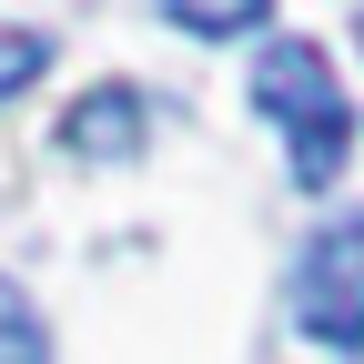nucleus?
I'll use <instances>...</instances> for the list:
<instances>
[{
	"label": "nucleus",
	"mask_w": 364,
	"mask_h": 364,
	"mask_svg": "<svg viewBox=\"0 0 364 364\" xmlns=\"http://www.w3.org/2000/svg\"><path fill=\"white\" fill-rule=\"evenodd\" d=\"M253 112L284 132V162H294L304 193H324V182L344 172V152H354V112H344V81H334V61L314 51V41L284 31V41L253 61Z\"/></svg>",
	"instance_id": "obj_1"
},
{
	"label": "nucleus",
	"mask_w": 364,
	"mask_h": 364,
	"mask_svg": "<svg viewBox=\"0 0 364 364\" xmlns=\"http://www.w3.org/2000/svg\"><path fill=\"white\" fill-rule=\"evenodd\" d=\"M354 41H364V11H354Z\"/></svg>",
	"instance_id": "obj_7"
},
{
	"label": "nucleus",
	"mask_w": 364,
	"mask_h": 364,
	"mask_svg": "<svg viewBox=\"0 0 364 364\" xmlns=\"http://www.w3.org/2000/svg\"><path fill=\"white\" fill-rule=\"evenodd\" d=\"M61 152H81V162H122V152H142V91H122V81L81 91L71 122H61Z\"/></svg>",
	"instance_id": "obj_3"
},
{
	"label": "nucleus",
	"mask_w": 364,
	"mask_h": 364,
	"mask_svg": "<svg viewBox=\"0 0 364 364\" xmlns=\"http://www.w3.org/2000/svg\"><path fill=\"white\" fill-rule=\"evenodd\" d=\"M172 31H193V41H263L273 11H253V0H172Z\"/></svg>",
	"instance_id": "obj_4"
},
{
	"label": "nucleus",
	"mask_w": 364,
	"mask_h": 364,
	"mask_svg": "<svg viewBox=\"0 0 364 364\" xmlns=\"http://www.w3.org/2000/svg\"><path fill=\"white\" fill-rule=\"evenodd\" d=\"M294 324L324 354H364V213L324 223L294 263Z\"/></svg>",
	"instance_id": "obj_2"
},
{
	"label": "nucleus",
	"mask_w": 364,
	"mask_h": 364,
	"mask_svg": "<svg viewBox=\"0 0 364 364\" xmlns=\"http://www.w3.org/2000/svg\"><path fill=\"white\" fill-rule=\"evenodd\" d=\"M0 364H51V334H41L31 294H11V284H0Z\"/></svg>",
	"instance_id": "obj_5"
},
{
	"label": "nucleus",
	"mask_w": 364,
	"mask_h": 364,
	"mask_svg": "<svg viewBox=\"0 0 364 364\" xmlns=\"http://www.w3.org/2000/svg\"><path fill=\"white\" fill-rule=\"evenodd\" d=\"M41 71H51V31H0V102H21Z\"/></svg>",
	"instance_id": "obj_6"
}]
</instances>
